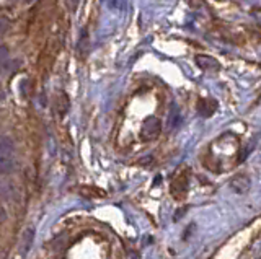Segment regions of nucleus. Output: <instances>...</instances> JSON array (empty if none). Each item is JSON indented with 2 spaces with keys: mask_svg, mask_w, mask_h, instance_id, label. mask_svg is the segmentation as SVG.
<instances>
[{
  "mask_svg": "<svg viewBox=\"0 0 261 259\" xmlns=\"http://www.w3.org/2000/svg\"><path fill=\"white\" fill-rule=\"evenodd\" d=\"M12 152H13V142L8 137H0V153L12 155Z\"/></svg>",
  "mask_w": 261,
  "mask_h": 259,
  "instance_id": "obj_7",
  "label": "nucleus"
},
{
  "mask_svg": "<svg viewBox=\"0 0 261 259\" xmlns=\"http://www.w3.org/2000/svg\"><path fill=\"white\" fill-rule=\"evenodd\" d=\"M217 111V101L212 98H201L198 101V112L202 118H211Z\"/></svg>",
  "mask_w": 261,
  "mask_h": 259,
  "instance_id": "obj_5",
  "label": "nucleus"
},
{
  "mask_svg": "<svg viewBox=\"0 0 261 259\" xmlns=\"http://www.w3.org/2000/svg\"><path fill=\"white\" fill-rule=\"evenodd\" d=\"M250 186H251V181L247 175H237L232 178V181H230V188L237 194H245L250 189Z\"/></svg>",
  "mask_w": 261,
  "mask_h": 259,
  "instance_id": "obj_4",
  "label": "nucleus"
},
{
  "mask_svg": "<svg viewBox=\"0 0 261 259\" xmlns=\"http://www.w3.org/2000/svg\"><path fill=\"white\" fill-rule=\"evenodd\" d=\"M7 64H8V49L5 46L0 47V70L7 69Z\"/></svg>",
  "mask_w": 261,
  "mask_h": 259,
  "instance_id": "obj_8",
  "label": "nucleus"
},
{
  "mask_svg": "<svg viewBox=\"0 0 261 259\" xmlns=\"http://www.w3.org/2000/svg\"><path fill=\"white\" fill-rule=\"evenodd\" d=\"M196 64H198L202 70H207V72H219L220 70V62L216 57H212V55H207V54L196 55Z\"/></svg>",
  "mask_w": 261,
  "mask_h": 259,
  "instance_id": "obj_3",
  "label": "nucleus"
},
{
  "mask_svg": "<svg viewBox=\"0 0 261 259\" xmlns=\"http://www.w3.org/2000/svg\"><path fill=\"white\" fill-rule=\"evenodd\" d=\"M13 168H15V161H13L12 155H4V153H0V175L10 173Z\"/></svg>",
  "mask_w": 261,
  "mask_h": 259,
  "instance_id": "obj_6",
  "label": "nucleus"
},
{
  "mask_svg": "<svg viewBox=\"0 0 261 259\" xmlns=\"http://www.w3.org/2000/svg\"><path fill=\"white\" fill-rule=\"evenodd\" d=\"M160 131H162L160 119H157L155 116H149L144 121V126H142V137H144V140L157 139Z\"/></svg>",
  "mask_w": 261,
  "mask_h": 259,
  "instance_id": "obj_2",
  "label": "nucleus"
},
{
  "mask_svg": "<svg viewBox=\"0 0 261 259\" xmlns=\"http://www.w3.org/2000/svg\"><path fill=\"white\" fill-rule=\"evenodd\" d=\"M8 28H10V21H8L5 17H0V35H4Z\"/></svg>",
  "mask_w": 261,
  "mask_h": 259,
  "instance_id": "obj_9",
  "label": "nucleus"
},
{
  "mask_svg": "<svg viewBox=\"0 0 261 259\" xmlns=\"http://www.w3.org/2000/svg\"><path fill=\"white\" fill-rule=\"evenodd\" d=\"M5 218H7V212H5V209L0 206V222H4Z\"/></svg>",
  "mask_w": 261,
  "mask_h": 259,
  "instance_id": "obj_10",
  "label": "nucleus"
},
{
  "mask_svg": "<svg viewBox=\"0 0 261 259\" xmlns=\"http://www.w3.org/2000/svg\"><path fill=\"white\" fill-rule=\"evenodd\" d=\"M67 2L70 4V9H72V10H75V7H77V4H79V0H67Z\"/></svg>",
  "mask_w": 261,
  "mask_h": 259,
  "instance_id": "obj_11",
  "label": "nucleus"
},
{
  "mask_svg": "<svg viewBox=\"0 0 261 259\" xmlns=\"http://www.w3.org/2000/svg\"><path fill=\"white\" fill-rule=\"evenodd\" d=\"M188 176H190V171L183 169V171L171 181V196L178 200H181L188 192V184H190V178Z\"/></svg>",
  "mask_w": 261,
  "mask_h": 259,
  "instance_id": "obj_1",
  "label": "nucleus"
}]
</instances>
